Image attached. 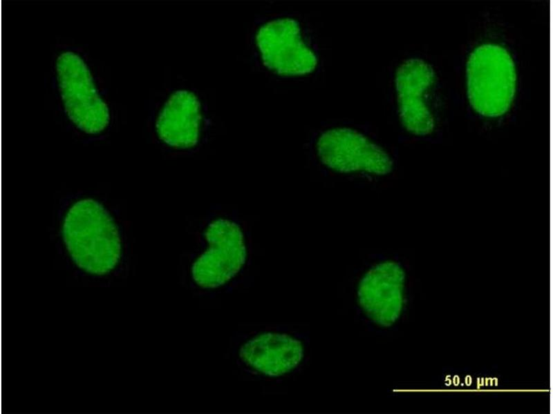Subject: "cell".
Listing matches in <instances>:
<instances>
[{
	"mask_svg": "<svg viewBox=\"0 0 553 414\" xmlns=\"http://www.w3.org/2000/svg\"><path fill=\"white\" fill-rule=\"evenodd\" d=\"M62 235L75 263L90 274L105 275L120 260L118 228L106 210L95 200L82 199L70 208L64 220Z\"/></svg>",
	"mask_w": 553,
	"mask_h": 414,
	"instance_id": "6da1fadb",
	"label": "cell"
},
{
	"mask_svg": "<svg viewBox=\"0 0 553 414\" xmlns=\"http://www.w3.org/2000/svg\"><path fill=\"white\" fill-rule=\"evenodd\" d=\"M467 93L479 115L503 116L510 108L516 91V70L510 53L494 43L477 46L466 66Z\"/></svg>",
	"mask_w": 553,
	"mask_h": 414,
	"instance_id": "7a4b0ae2",
	"label": "cell"
},
{
	"mask_svg": "<svg viewBox=\"0 0 553 414\" xmlns=\"http://www.w3.org/2000/svg\"><path fill=\"white\" fill-rule=\"evenodd\" d=\"M59 86L66 112L82 131L97 134L109 122L107 105L100 97L91 74L83 59L72 52L57 60Z\"/></svg>",
	"mask_w": 553,
	"mask_h": 414,
	"instance_id": "3957f363",
	"label": "cell"
},
{
	"mask_svg": "<svg viewBox=\"0 0 553 414\" xmlns=\"http://www.w3.org/2000/svg\"><path fill=\"white\" fill-rule=\"evenodd\" d=\"M208 247L191 266L194 281L203 288L219 287L240 271L247 259L243 233L234 221L218 218L204 233Z\"/></svg>",
	"mask_w": 553,
	"mask_h": 414,
	"instance_id": "277c9868",
	"label": "cell"
},
{
	"mask_svg": "<svg viewBox=\"0 0 553 414\" xmlns=\"http://www.w3.org/2000/svg\"><path fill=\"white\" fill-rule=\"evenodd\" d=\"M316 148L321 161L342 173H390L393 162L388 153L362 133L347 128L328 130L319 137Z\"/></svg>",
	"mask_w": 553,
	"mask_h": 414,
	"instance_id": "5b68a950",
	"label": "cell"
},
{
	"mask_svg": "<svg viewBox=\"0 0 553 414\" xmlns=\"http://www.w3.org/2000/svg\"><path fill=\"white\" fill-rule=\"evenodd\" d=\"M256 41L264 65L280 75H305L317 66L315 53L303 40L299 24L293 19L267 22L259 29Z\"/></svg>",
	"mask_w": 553,
	"mask_h": 414,
	"instance_id": "8992f818",
	"label": "cell"
},
{
	"mask_svg": "<svg viewBox=\"0 0 553 414\" xmlns=\"http://www.w3.org/2000/svg\"><path fill=\"white\" fill-rule=\"evenodd\" d=\"M435 81L433 68L419 58L405 60L395 73L399 115L404 128L416 136L433 132L435 121L427 101Z\"/></svg>",
	"mask_w": 553,
	"mask_h": 414,
	"instance_id": "52a82bcc",
	"label": "cell"
},
{
	"mask_svg": "<svg viewBox=\"0 0 553 414\" xmlns=\"http://www.w3.org/2000/svg\"><path fill=\"white\" fill-rule=\"evenodd\" d=\"M404 279V272L397 263L386 261L371 268L361 279L357 292L359 304L378 325L390 326L399 317Z\"/></svg>",
	"mask_w": 553,
	"mask_h": 414,
	"instance_id": "ba28073f",
	"label": "cell"
},
{
	"mask_svg": "<svg viewBox=\"0 0 553 414\" xmlns=\"http://www.w3.org/2000/svg\"><path fill=\"white\" fill-rule=\"evenodd\" d=\"M239 355L256 371L276 377L298 366L303 357V348L301 342L288 335L265 333L245 342Z\"/></svg>",
	"mask_w": 553,
	"mask_h": 414,
	"instance_id": "9c48e42d",
	"label": "cell"
},
{
	"mask_svg": "<svg viewBox=\"0 0 553 414\" xmlns=\"http://www.w3.org/2000/svg\"><path fill=\"white\" fill-rule=\"evenodd\" d=\"M194 94L178 90L165 103L156 127L159 138L171 147L192 148L198 141L201 115Z\"/></svg>",
	"mask_w": 553,
	"mask_h": 414,
	"instance_id": "30bf717a",
	"label": "cell"
}]
</instances>
